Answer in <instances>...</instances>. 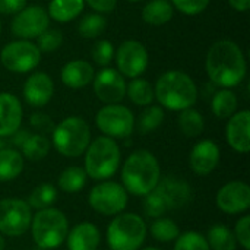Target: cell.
Returning <instances> with one entry per match:
<instances>
[{
  "mask_svg": "<svg viewBox=\"0 0 250 250\" xmlns=\"http://www.w3.org/2000/svg\"><path fill=\"white\" fill-rule=\"evenodd\" d=\"M154 190L164 202L167 211L185 208L193 199L192 186L185 179L174 176V174L160 179V182Z\"/></svg>",
  "mask_w": 250,
  "mask_h": 250,
  "instance_id": "cell-15",
  "label": "cell"
},
{
  "mask_svg": "<svg viewBox=\"0 0 250 250\" xmlns=\"http://www.w3.org/2000/svg\"><path fill=\"white\" fill-rule=\"evenodd\" d=\"M161 179V168L157 157L146 151H133L122 167V186L127 193L145 196L151 193Z\"/></svg>",
  "mask_w": 250,
  "mask_h": 250,
  "instance_id": "cell-2",
  "label": "cell"
},
{
  "mask_svg": "<svg viewBox=\"0 0 250 250\" xmlns=\"http://www.w3.org/2000/svg\"><path fill=\"white\" fill-rule=\"evenodd\" d=\"M29 132L28 130H25V129H18L13 135H10L9 138H10V144H12V146H13V149H21L22 146H23V144L26 142V139L29 138Z\"/></svg>",
  "mask_w": 250,
  "mask_h": 250,
  "instance_id": "cell-45",
  "label": "cell"
},
{
  "mask_svg": "<svg viewBox=\"0 0 250 250\" xmlns=\"http://www.w3.org/2000/svg\"><path fill=\"white\" fill-rule=\"evenodd\" d=\"M31 234L38 249L50 250L66 242L69 233V220L57 208L37 211L31 220Z\"/></svg>",
  "mask_w": 250,
  "mask_h": 250,
  "instance_id": "cell-6",
  "label": "cell"
},
{
  "mask_svg": "<svg viewBox=\"0 0 250 250\" xmlns=\"http://www.w3.org/2000/svg\"><path fill=\"white\" fill-rule=\"evenodd\" d=\"M239 107L237 95L231 89L221 88L211 100V110L218 119H230Z\"/></svg>",
  "mask_w": 250,
  "mask_h": 250,
  "instance_id": "cell-26",
  "label": "cell"
},
{
  "mask_svg": "<svg viewBox=\"0 0 250 250\" xmlns=\"http://www.w3.org/2000/svg\"><path fill=\"white\" fill-rule=\"evenodd\" d=\"M120 167V148L117 142L107 136L94 139L85 151V173L97 182L108 180Z\"/></svg>",
  "mask_w": 250,
  "mask_h": 250,
  "instance_id": "cell-4",
  "label": "cell"
},
{
  "mask_svg": "<svg viewBox=\"0 0 250 250\" xmlns=\"http://www.w3.org/2000/svg\"><path fill=\"white\" fill-rule=\"evenodd\" d=\"M25 166V160L18 149L4 148L0 151V183L16 179Z\"/></svg>",
  "mask_w": 250,
  "mask_h": 250,
  "instance_id": "cell-25",
  "label": "cell"
},
{
  "mask_svg": "<svg viewBox=\"0 0 250 250\" xmlns=\"http://www.w3.org/2000/svg\"><path fill=\"white\" fill-rule=\"evenodd\" d=\"M32 209L26 201L19 198L0 199V234L7 237H21L29 227Z\"/></svg>",
  "mask_w": 250,
  "mask_h": 250,
  "instance_id": "cell-10",
  "label": "cell"
},
{
  "mask_svg": "<svg viewBox=\"0 0 250 250\" xmlns=\"http://www.w3.org/2000/svg\"><path fill=\"white\" fill-rule=\"evenodd\" d=\"M91 54H92V60L95 62V64H98L101 67H108L111 60L114 59L113 42L108 40H98L92 45Z\"/></svg>",
  "mask_w": 250,
  "mask_h": 250,
  "instance_id": "cell-37",
  "label": "cell"
},
{
  "mask_svg": "<svg viewBox=\"0 0 250 250\" xmlns=\"http://www.w3.org/2000/svg\"><path fill=\"white\" fill-rule=\"evenodd\" d=\"M92 10H95V13L104 15V13H111L116 6H117V0H83Z\"/></svg>",
  "mask_w": 250,
  "mask_h": 250,
  "instance_id": "cell-43",
  "label": "cell"
},
{
  "mask_svg": "<svg viewBox=\"0 0 250 250\" xmlns=\"http://www.w3.org/2000/svg\"><path fill=\"white\" fill-rule=\"evenodd\" d=\"M211 0H171V6L188 16H195L202 13Z\"/></svg>",
  "mask_w": 250,
  "mask_h": 250,
  "instance_id": "cell-40",
  "label": "cell"
},
{
  "mask_svg": "<svg viewBox=\"0 0 250 250\" xmlns=\"http://www.w3.org/2000/svg\"><path fill=\"white\" fill-rule=\"evenodd\" d=\"M94 76H95L94 66L86 60H81V59L66 63L60 72L62 82L70 89L85 88L92 82Z\"/></svg>",
  "mask_w": 250,
  "mask_h": 250,
  "instance_id": "cell-22",
  "label": "cell"
},
{
  "mask_svg": "<svg viewBox=\"0 0 250 250\" xmlns=\"http://www.w3.org/2000/svg\"><path fill=\"white\" fill-rule=\"evenodd\" d=\"M50 148H51L50 139L44 135L35 133V135H29V138L21 148V154L23 158L29 161H40L48 155Z\"/></svg>",
  "mask_w": 250,
  "mask_h": 250,
  "instance_id": "cell-31",
  "label": "cell"
},
{
  "mask_svg": "<svg viewBox=\"0 0 250 250\" xmlns=\"http://www.w3.org/2000/svg\"><path fill=\"white\" fill-rule=\"evenodd\" d=\"M205 239L211 250H236L237 248V240L233 230L224 224H214L208 230V236Z\"/></svg>",
  "mask_w": 250,
  "mask_h": 250,
  "instance_id": "cell-29",
  "label": "cell"
},
{
  "mask_svg": "<svg viewBox=\"0 0 250 250\" xmlns=\"http://www.w3.org/2000/svg\"><path fill=\"white\" fill-rule=\"evenodd\" d=\"M177 123H179L182 133L186 138H198L202 135V132L205 129V120H204L202 114L198 110H195L193 107L182 110L179 114Z\"/></svg>",
  "mask_w": 250,
  "mask_h": 250,
  "instance_id": "cell-30",
  "label": "cell"
},
{
  "mask_svg": "<svg viewBox=\"0 0 250 250\" xmlns=\"http://www.w3.org/2000/svg\"><path fill=\"white\" fill-rule=\"evenodd\" d=\"M29 123H31V126L40 133V135H48V133H51L53 132V129H54V122H53V119L48 116V114H45V113H42V111H35V113H32L31 114V117H29Z\"/></svg>",
  "mask_w": 250,
  "mask_h": 250,
  "instance_id": "cell-41",
  "label": "cell"
},
{
  "mask_svg": "<svg viewBox=\"0 0 250 250\" xmlns=\"http://www.w3.org/2000/svg\"><path fill=\"white\" fill-rule=\"evenodd\" d=\"M95 125L104 136L111 139H126L132 135L135 127L133 113L120 104H108L98 110Z\"/></svg>",
  "mask_w": 250,
  "mask_h": 250,
  "instance_id": "cell-9",
  "label": "cell"
},
{
  "mask_svg": "<svg viewBox=\"0 0 250 250\" xmlns=\"http://www.w3.org/2000/svg\"><path fill=\"white\" fill-rule=\"evenodd\" d=\"M146 224L138 214H119L107 227V243L111 250H139L146 239Z\"/></svg>",
  "mask_w": 250,
  "mask_h": 250,
  "instance_id": "cell-7",
  "label": "cell"
},
{
  "mask_svg": "<svg viewBox=\"0 0 250 250\" xmlns=\"http://www.w3.org/2000/svg\"><path fill=\"white\" fill-rule=\"evenodd\" d=\"M126 95L133 104L139 107L151 105L155 98L154 86L151 85L149 81L142 79V78H135L126 85Z\"/></svg>",
  "mask_w": 250,
  "mask_h": 250,
  "instance_id": "cell-27",
  "label": "cell"
},
{
  "mask_svg": "<svg viewBox=\"0 0 250 250\" xmlns=\"http://www.w3.org/2000/svg\"><path fill=\"white\" fill-rule=\"evenodd\" d=\"M51 141L56 151L63 157H81L91 144L89 125L79 116H69L54 126L51 132Z\"/></svg>",
  "mask_w": 250,
  "mask_h": 250,
  "instance_id": "cell-5",
  "label": "cell"
},
{
  "mask_svg": "<svg viewBox=\"0 0 250 250\" xmlns=\"http://www.w3.org/2000/svg\"><path fill=\"white\" fill-rule=\"evenodd\" d=\"M174 15V7L168 0H151L142 9V21L152 26H161L170 22Z\"/></svg>",
  "mask_w": 250,
  "mask_h": 250,
  "instance_id": "cell-23",
  "label": "cell"
},
{
  "mask_svg": "<svg viewBox=\"0 0 250 250\" xmlns=\"http://www.w3.org/2000/svg\"><path fill=\"white\" fill-rule=\"evenodd\" d=\"M28 0H0L1 15H16L26 6Z\"/></svg>",
  "mask_w": 250,
  "mask_h": 250,
  "instance_id": "cell-44",
  "label": "cell"
},
{
  "mask_svg": "<svg viewBox=\"0 0 250 250\" xmlns=\"http://www.w3.org/2000/svg\"><path fill=\"white\" fill-rule=\"evenodd\" d=\"M144 198L145 199H144V204H142V209H144L146 217L157 220V218L163 217L167 212V208H166L164 202L161 201V198L157 195L155 190H152L151 193L145 195Z\"/></svg>",
  "mask_w": 250,
  "mask_h": 250,
  "instance_id": "cell-39",
  "label": "cell"
},
{
  "mask_svg": "<svg viewBox=\"0 0 250 250\" xmlns=\"http://www.w3.org/2000/svg\"><path fill=\"white\" fill-rule=\"evenodd\" d=\"M6 249V240H4V236L0 234V250Z\"/></svg>",
  "mask_w": 250,
  "mask_h": 250,
  "instance_id": "cell-47",
  "label": "cell"
},
{
  "mask_svg": "<svg viewBox=\"0 0 250 250\" xmlns=\"http://www.w3.org/2000/svg\"><path fill=\"white\" fill-rule=\"evenodd\" d=\"M117 70L130 79L139 78L148 67L149 56L146 47L138 40H126L114 51Z\"/></svg>",
  "mask_w": 250,
  "mask_h": 250,
  "instance_id": "cell-12",
  "label": "cell"
},
{
  "mask_svg": "<svg viewBox=\"0 0 250 250\" xmlns=\"http://www.w3.org/2000/svg\"><path fill=\"white\" fill-rule=\"evenodd\" d=\"M97 98L104 104H119L126 95L125 76L113 67H103L92 79Z\"/></svg>",
  "mask_w": 250,
  "mask_h": 250,
  "instance_id": "cell-14",
  "label": "cell"
},
{
  "mask_svg": "<svg viewBox=\"0 0 250 250\" xmlns=\"http://www.w3.org/2000/svg\"><path fill=\"white\" fill-rule=\"evenodd\" d=\"M229 3L237 12H248L250 7V0H229Z\"/></svg>",
  "mask_w": 250,
  "mask_h": 250,
  "instance_id": "cell-46",
  "label": "cell"
},
{
  "mask_svg": "<svg viewBox=\"0 0 250 250\" xmlns=\"http://www.w3.org/2000/svg\"><path fill=\"white\" fill-rule=\"evenodd\" d=\"M217 207L229 215L246 212L250 208L249 185L240 180L226 183L217 193Z\"/></svg>",
  "mask_w": 250,
  "mask_h": 250,
  "instance_id": "cell-16",
  "label": "cell"
},
{
  "mask_svg": "<svg viewBox=\"0 0 250 250\" xmlns=\"http://www.w3.org/2000/svg\"><path fill=\"white\" fill-rule=\"evenodd\" d=\"M226 139L229 145L239 154L250 151V111H236L227 122Z\"/></svg>",
  "mask_w": 250,
  "mask_h": 250,
  "instance_id": "cell-18",
  "label": "cell"
},
{
  "mask_svg": "<svg viewBox=\"0 0 250 250\" xmlns=\"http://www.w3.org/2000/svg\"><path fill=\"white\" fill-rule=\"evenodd\" d=\"M37 250H42V249H37Z\"/></svg>",
  "mask_w": 250,
  "mask_h": 250,
  "instance_id": "cell-52",
  "label": "cell"
},
{
  "mask_svg": "<svg viewBox=\"0 0 250 250\" xmlns=\"http://www.w3.org/2000/svg\"><path fill=\"white\" fill-rule=\"evenodd\" d=\"M126 1H132V3H138V1H142V0H126Z\"/></svg>",
  "mask_w": 250,
  "mask_h": 250,
  "instance_id": "cell-50",
  "label": "cell"
},
{
  "mask_svg": "<svg viewBox=\"0 0 250 250\" xmlns=\"http://www.w3.org/2000/svg\"><path fill=\"white\" fill-rule=\"evenodd\" d=\"M23 108L21 101L10 92L0 94V138L13 135L22 123Z\"/></svg>",
  "mask_w": 250,
  "mask_h": 250,
  "instance_id": "cell-20",
  "label": "cell"
},
{
  "mask_svg": "<svg viewBox=\"0 0 250 250\" xmlns=\"http://www.w3.org/2000/svg\"><path fill=\"white\" fill-rule=\"evenodd\" d=\"M50 25V16L42 6H25L10 23V31L19 40H32L41 35Z\"/></svg>",
  "mask_w": 250,
  "mask_h": 250,
  "instance_id": "cell-13",
  "label": "cell"
},
{
  "mask_svg": "<svg viewBox=\"0 0 250 250\" xmlns=\"http://www.w3.org/2000/svg\"><path fill=\"white\" fill-rule=\"evenodd\" d=\"M86 173L83 168L78 167V166H72L67 167L66 170H63L59 176L57 180V186L62 192L72 195V193H78L81 192L85 185H86Z\"/></svg>",
  "mask_w": 250,
  "mask_h": 250,
  "instance_id": "cell-28",
  "label": "cell"
},
{
  "mask_svg": "<svg viewBox=\"0 0 250 250\" xmlns=\"http://www.w3.org/2000/svg\"><path fill=\"white\" fill-rule=\"evenodd\" d=\"M127 192L125 188L113 180L98 182L89 192L88 202L91 208L105 217H116L122 214L127 205Z\"/></svg>",
  "mask_w": 250,
  "mask_h": 250,
  "instance_id": "cell-8",
  "label": "cell"
},
{
  "mask_svg": "<svg viewBox=\"0 0 250 250\" xmlns=\"http://www.w3.org/2000/svg\"><path fill=\"white\" fill-rule=\"evenodd\" d=\"M149 230H151V236L157 242H161V243L174 242L180 236V229L176 224V221L171 220V218H166V217L157 218L151 224Z\"/></svg>",
  "mask_w": 250,
  "mask_h": 250,
  "instance_id": "cell-33",
  "label": "cell"
},
{
  "mask_svg": "<svg viewBox=\"0 0 250 250\" xmlns=\"http://www.w3.org/2000/svg\"><path fill=\"white\" fill-rule=\"evenodd\" d=\"M234 237L237 240V243L245 250H250V217L249 215H243L242 218H239V221L236 223L234 227Z\"/></svg>",
  "mask_w": 250,
  "mask_h": 250,
  "instance_id": "cell-42",
  "label": "cell"
},
{
  "mask_svg": "<svg viewBox=\"0 0 250 250\" xmlns=\"http://www.w3.org/2000/svg\"><path fill=\"white\" fill-rule=\"evenodd\" d=\"M154 94L161 107L170 111H182L192 108L196 104L198 86L188 73L168 70L158 78L154 86Z\"/></svg>",
  "mask_w": 250,
  "mask_h": 250,
  "instance_id": "cell-3",
  "label": "cell"
},
{
  "mask_svg": "<svg viewBox=\"0 0 250 250\" xmlns=\"http://www.w3.org/2000/svg\"><path fill=\"white\" fill-rule=\"evenodd\" d=\"M141 250H163V249H158V248H154V246H149V248H144V249Z\"/></svg>",
  "mask_w": 250,
  "mask_h": 250,
  "instance_id": "cell-49",
  "label": "cell"
},
{
  "mask_svg": "<svg viewBox=\"0 0 250 250\" xmlns=\"http://www.w3.org/2000/svg\"><path fill=\"white\" fill-rule=\"evenodd\" d=\"M101 242V234L94 223L83 221L69 230L66 243L69 250H97Z\"/></svg>",
  "mask_w": 250,
  "mask_h": 250,
  "instance_id": "cell-21",
  "label": "cell"
},
{
  "mask_svg": "<svg viewBox=\"0 0 250 250\" xmlns=\"http://www.w3.org/2000/svg\"><path fill=\"white\" fill-rule=\"evenodd\" d=\"M174 250H211V248L201 233L186 231L176 239Z\"/></svg>",
  "mask_w": 250,
  "mask_h": 250,
  "instance_id": "cell-36",
  "label": "cell"
},
{
  "mask_svg": "<svg viewBox=\"0 0 250 250\" xmlns=\"http://www.w3.org/2000/svg\"><path fill=\"white\" fill-rule=\"evenodd\" d=\"M220 157L221 151L218 145L211 139H202L192 148L189 164L198 176H208L218 167Z\"/></svg>",
  "mask_w": 250,
  "mask_h": 250,
  "instance_id": "cell-17",
  "label": "cell"
},
{
  "mask_svg": "<svg viewBox=\"0 0 250 250\" xmlns=\"http://www.w3.org/2000/svg\"><path fill=\"white\" fill-rule=\"evenodd\" d=\"M0 34H1V22H0Z\"/></svg>",
  "mask_w": 250,
  "mask_h": 250,
  "instance_id": "cell-51",
  "label": "cell"
},
{
  "mask_svg": "<svg viewBox=\"0 0 250 250\" xmlns=\"http://www.w3.org/2000/svg\"><path fill=\"white\" fill-rule=\"evenodd\" d=\"M54 94V82L45 72H34L23 83V98L31 107L41 108L50 103Z\"/></svg>",
  "mask_w": 250,
  "mask_h": 250,
  "instance_id": "cell-19",
  "label": "cell"
},
{
  "mask_svg": "<svg viewBox=\"0 0 250 250\" xmlns=\"http://www.w3.org/2000/svg\"><path fill=\"white\" fill-rule=\"evenodd\" d=\"M57 199V189L51 183H41L37 188L32 189V192L28 196L26 204L29 205L31 209H47L51 208L53 204Z\"/></svg>",
  "mask_w": 250,
  "mask_h": 250,
  "instance_id": "cell-32",
  "label": "cell"
},
{
  "mask_svg": "<svg viewBox=\"0 0 250 250\" xmlns=\"http://www.w3.org/2000/svg\"><path fill=\"white\" fill-rule=\"evenodd\" d=\"M164 122V110L160 105H148L138 119V130L142 135L151 133Z\"/></svg>",
  "mask_w": 250,
  "mask_h": 250,
  "instance_id": "cell-34",
  "label": "cell"
},
{
  "mask_svg": "<svg viewBox=\"0 0 250 250\" xmlns=\"http://www.w3.org/2000/svg\"><path fill=\"white\" fill-rule=\"evenodd\" d=\"M85 7L83 0H51L47 9L48 16L59 22V23H67L73 21Z\"/></svg>",
  "mask_w": 250,
  "mask_h": 250,
  "instance_id": "cell-24",
  "label": "cell"
},
{
  "mask_svg": "<svg viewBox=\"0 0 250 250\" xmlns=\"http://www.w3.org/2000/svg\"><path fill=\"white\" fill-rule=\"evenodd\" d=\"M4 148H6V144H4L3 138H0V151H1V149H4Z\"/></svg>",
  "mask_w": 250,
  "mask_h": 250,
  "instance_id": "cell-48",
  "label": "cell"
},
{
  "mask_svg": "<svg viewBox=\"0 0 250 250\" xmlns=\"http://www.w3.org/2000/svg\"><path fill=\"white\" fill-rule=\"evenodd\" d=\"M205 67L209 81L226 89L240 85L248 72L243 51L231 40H220L211 45L207 54Z\"/></svg>",
  "mask_w": 250,
  "mask_h": 250,
  "instance_id": "cell-1",
  "label": "cell"
},
{
  "mask_svg": "<svg viewBox=\"0 0 250 250\" xmlns=\"http://www.w3.org/2000/svg\"><path fill=\"white\" fill-rule=\"evenodd\" d=\"M63 42V34L62 31L56 29V28H47L41 35L37 37V47L40 51H44V53H51V51H56Z\"/></svg>",
  "mask_w": 250,
  "mask_h": 250,
  "instance_id": "cell-38",
  "label": "cell"
},
{
  "mask_svg": "<svg viewBox=\"0 0 250 250\" xmlns=\"http://www.w3.org/2000/svg\"><path fill=\"white\" fill-rule=\"evenodd\" d=\"M107 28V19L100 13H89L83 16L78 25V32L83 38H97Z\"/></svg>",
  "mask_w": 250,
  "mask_h": 250,
  "instance_id": "cell-35",
  "label": "cell"
},
{
  "mask_svg": "<svg viewBox=\"0 0 250 250\" xmlns=\"http://www.w3.org/2000/svg\"><path fill=\"white\" fill-rule=\"evenodd\" d=\"M0 60L9 72L28 73L40 64L41 51L29 40H16L3 47Z\"/></svg>",
  "mask_w": 250,
  "mask_h": 250,
  "instance_id": "cell-11",
  "label": "cell"
}]
</instances>
